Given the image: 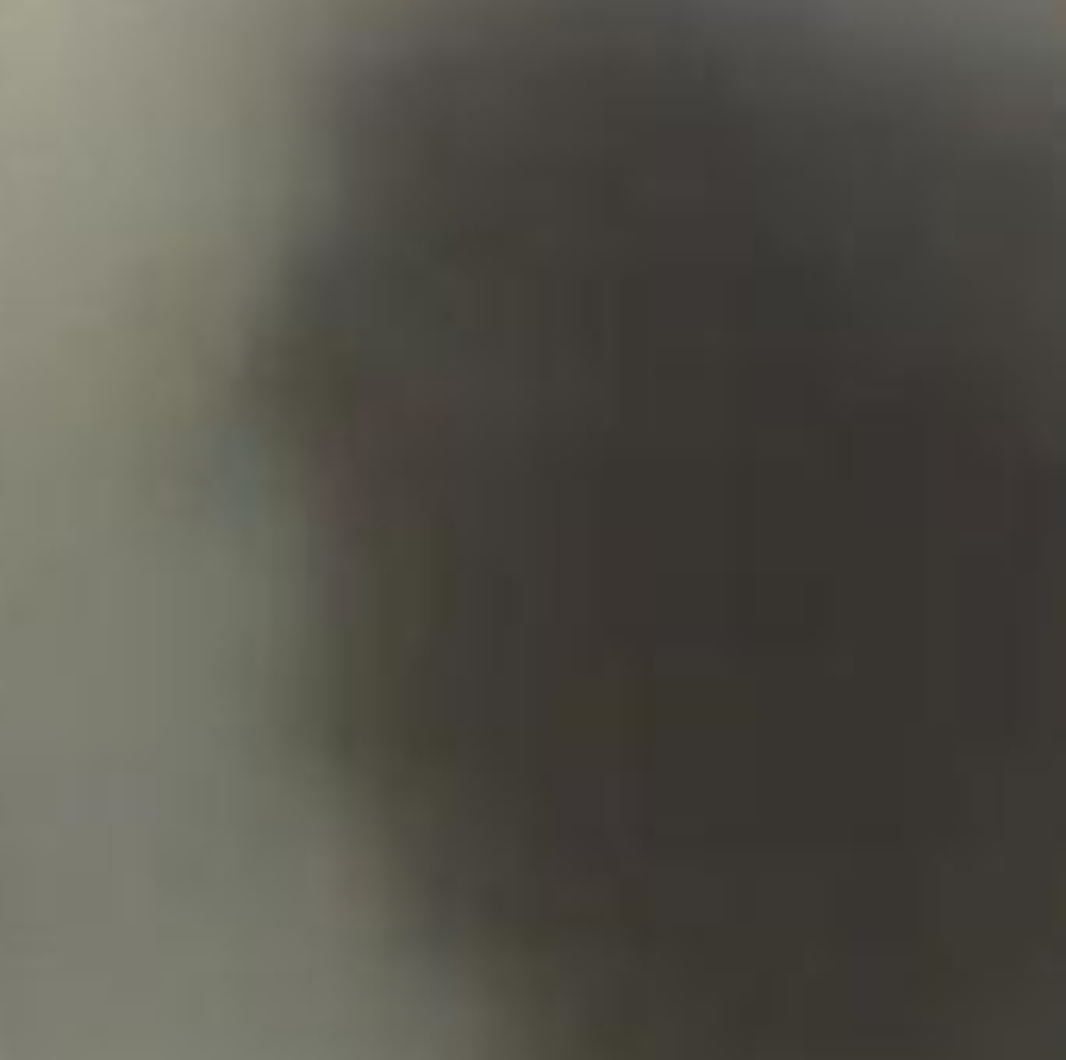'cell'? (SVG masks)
<instances>
[{"mask_svg":"<svg viewBox=\"0 0 1066 1060\" xmlns=\"http://www.w3.org/2000/svg\"><path fill=\"white\" fill-rule=\"evenodd\" d=\"M418 749H424V767H430V743L418 736ZM430 786H437V767H430ZM437 811H443V792H437ZM443 824H449V811H443ZM449 855H456V836H449ZM456 867H462V855H456ZM462 892H468V874H462ZM468 904H474V892H468Z\"/></svg>","mask_w":1066,"mask_h":1060,"instance_id":"obj_1","label":"cell"}]
</instances>
